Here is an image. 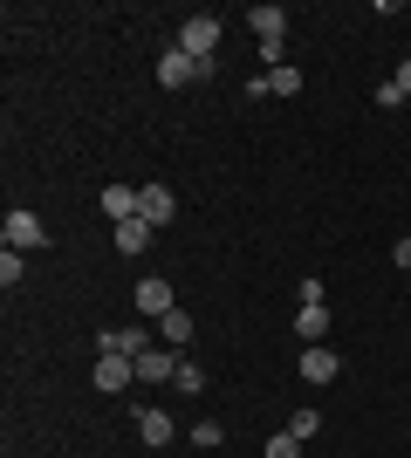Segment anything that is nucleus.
I'll use <instances>...</instances> for the list:
<instances>
[{
	"label": "nucleus",
	"instance_id": "f257e3e1",
	"mask_svg": "<svg viewBox=\"0 0 411 458\" xmlns=\"http://www.w3.org/2000/svg\"><path fill=\"white\" fill-rule=\"evenodd\" d=\"M206 76H219V62H193L178 41L158 55V82H165V89H185V82H206Z\"/></svg>",
	"mask_w": 411,
	"mask_h": 458
},
{
	"label": "nucleus",
	"instance_id": "f03ea898",
	"mask_svg": "<svg viewBox=\"0 0 411 458\" xmlns=\"http://www.w3.org/2000/svg\"><path fill=\"white\" fill-rule=\"evenodd\" d=\"M178 48L193 62H213V48H219V14H193V21H178Z\"/></svg>",
	"mask_w": 411,
	"mask_h": 458
},
{
	"label": "nucleus",
	"instance_id": "7ed1b4c3",
	"mask_svg": "<svg viewBox=\"0 0 411 458\" xmlns=\"http://www.w3.org/2000/svg\"><path fill=\"white\" fill-rule=\"evenodd\" d=\"M137 199H144L137 219H151V226H172V219H178V191L172 185H137Z\"/></svg>",
	"mask_w": 411,
	"mask_h": 458
},
{
	"label": "nucleus",
	"instance_id": "20e7f679",
	"mask_svg": "<svg viewBox=\"0 0 411 458\" xmlns=\"http://www.w3.org/2000/svg\"><path fill=\"white\" fill-rule=\"evenodd\" d=\"M7 247H14V253H28V247H48V233H41V219H35V212H7Z\"/></svg>",
	"mask_w": 411,
	"mask_h": 458
},
{
	"label": "nucleus",
	"instance_id": "39448f33",
	"mask_svg": "<svg viewBox=\"0 0 411 458\" xmlns=\"http://www.w3.org/2000/svg\"><path fill=\"white\" fill-rule=\"evenodd\" d=\"M124 383H137V356H97V390L117 397Z\"/></svg>",
	"mask_w": 411,
	"mask_h": 458
},
{
	"label": "nucleus",
	"instance_id": "423d86ee",
	"mask_svg": "<svg viewBox=\"0 0 411 458\" xmlns=\"http://www.w3.org/2000/svg\"><path fill=\"white\" fill-rule=\"evenodd\" d=\"M97 349H103V356H144V349H151V335H144V328H103Z\"/></svg>",
	"mask_w": 411,
	"mask_h": 458
},
{
	"label": "nucleus",
	"instance_id": "0eeeda50",
	"mask_svg": "<svg viewBox=\"0 0 411 458\" xmlns=\"http://www.w3.org/2000/svg\"><path fill=\"white\" fill-rule=\"evenodd\" d=\"M336 377H343L336 349H302V383H336Z\"/></svg>",
	"mask_w": 411,
	"mask_h": 458
},
{
	"label": "nucleus",
	"instance_id": "6e6552de",
	"mask_svg": "<svg viewBox=\"0 0 411 458\" xmlns=\"http://www.w3.org/2000/svg\"><path fill=\"white\" fill-rule=\"evenodd\" d=\"M137 308H144V315H158V322H165V315H172V281H158V274H151V281H137Z\"/></svg>",
	"mask_w": 411,
	"mask_h": 458
},
{
	"label": "nucleus",
	"instance_id": "1a4fd4ad",
	"mask_svg": "<svg viewBox=\"0 0 411 458\" xmlns=\"http://www.w3.org/2000/svg\"><path fill=\"white\" fill-rule=\"evenodd\" d=\"M172 377H178L172 349H144V356H137V383H172Z\"/></svg>",
	"mask_w": 411,
	"mask_h": 458
},
{
	"label": "nucleus",
	"instance_id": "9d476101",
	"mask_svg": "<svg viewBox=\"0 0 411 458\" xmlns=\"http://www.w3.org/2000/svg\"><path fill=\"white\" fill-rule=\"evenodd\" d=\"M137 206H144V199H137V185H103V212H110V219H137Z\"/></svg>",
	"mask_w": 411,
	"mask_h": 458
},
{
	"label": "nucleus",
	"instance_id": "9b49d317",
	"mask_svg": "<svg viewBox=\"0 0 411 458\" xmlns=\"http://www.w3.org/2000/svg\"><path fill=\"white\" fill-rule=\"evenodd\" d=\"M151 240H158V226H151V219H124V226H117V253H131V260H137L144 247H151Z\"/></svg>",
	"mask_w": 411,
	"mask_h": 458
},
{
	"label": "nucleus",
	"instance_id": "f8f14e48",
	"mask_svg": "<svg viewBox=\"0 0 411 458\" xmlns=\"http://www.w3.org/2000/svg\"><path fill=\"white\" fill-rule=\"evenodd\" d=\"M247 21H254V35H261V41H281V35H288V14H281L274 0H261V7H254Z\"/></svg>",
	"mask_w": 411,
	"mask_h": 458
},
{
	"label": "nucleus",
	"instance_id": "ddd939ff",
	"mask_svg": "<svg viewBox=\"0 0 411 458\" xmlns=\"http://www.w3.org/2000/svg\"><path fill=\"white\" fill-rule=\"evenodd\" d=\"M172 431H178V424L165 418V411H137V438H144V445H172Z\"/></svg>",
	"mask_w": 411,
	"mask_h": 458
},
{
	"label": "nucleus",
	"instance_id": "4468645a",
	"mask_svg": "<svg viewBox=\"0 0 411 458\" xmlns=\"http://www.w3.org/2000/svg\"><path fill=\"white\" fill-rule=\"evenodd\" d=\"M295 335H302V343H322V335H330V308H295Z\"/></svg>",
	"mask_w": 411,
	"mask_h": 458
},
{
	"label": "nucleus",
	"instance_id": "2eb2a0df",
	"mask_svg": "<svg viewBox=\"0 0 411 458\" xmlns=\"http://www.w3.org/2000/svg\"><path fill=\"white\" fill-rule=\"evenodd\" d=\"M158 335H165V349H185V343H193V315H185V308H172V315L158 322Z\"/></svg>",
	"mask_w": 411,
	"mask_h": 458
},
{
	"label": "nucleus",
	"instance_id": "dca6fc26",
	"mask_svg": "<svg viewBox=\"0 0 411 458\" xmlns=\"http://www.w3.org/2000/svg\"><path fill=\"white\" fill-rule=\"evenodd\" d=\"M172 383L185 390V397H199V390H206V369H199L193 356H178V377H172Z\"/></svg>",
	"mask_w": 411,
	"mask_h": 458
},
{
	"label": "nucleus",
	"instance_id": "f3484780",
	"mask_svg": "<svg viewBox=\"0 0 411 458\" xmlns=\"http://www.w3.org/2000/svg\"><path fill=\"white\" fill-rule=\"evenodd\" d=\"M193 445H199V452H213V445H227V431H219V418H199V424H193Z\"/></svg>",
	"mask_w": 411,
	"mask_h": 458
},
{
	"label": "nucleus",
	"instance_id": "a211bd4d",
	"mask_svg": "<svg viewBox=\"0 0 411 458\" xmlns=\"http://www.w3.org/2000/svg\"><path fill=\"white\" fill-rule=\"evenodd\" d=\"M268 89H274V96H302V76L281 62V69H268Z\"/></svg>",
	"mask_w": 411,
	"mask_h": 458
},
{
	"label": "nucleus",
	"instance_id": "6ab92c4d",
	"mask_svg": "<svg viewBox=\"0 0 411 458\" xmlns=\"http://www.w3.org/2000/svg\"><path fill=\"white\" fill-rule=\"evenodd\" d=\"M261 458H302V438H295V431H274V438H268V452H261Z\"/></svg>",
	"mask_w": 411,
	"mask_h": 458
},
{
	"label": "nucleus",
	"instance_id": "aec40b11",
	"mask_svg": "<svg viewBox=\"0 0 411 458\" xmlns=\"http://www.w3.org/2000/svg\"><path fill=\"white\" fill-rule=\"evenodd\" d=\"M288 431H295V438H302V445H309V438H315V431H322V418H315L309 403H302V411H295V418H288Z\"/></svg>",
	"mask_w": 411,
	"mask_h": 458
},
{
	"label": "nucleus",
	"instance_id": "412c9836",
	"mask_svg": "<svg viewBox=\"0 0 411 458\" xmlns=\"http://www.w3.org/2000/svg\"><path fill=\"white\" fill-rule=\"evenodd\" d=\"M295 294H302V308H330V287L315 281V274H309V281H302V287H295Z\"/></svg>",
	"mask_w": 411,
	"mask_h": 458
},
{
	"label": "nucleus",
	"instance_id": "4be33fe9",
	"mask_svg": "<svg viewBox=\"0 0 411 458\" xmlns=\"http://www.w3.org/2000/svg\"><path fill=\"white\" fill-rule=\"evenodd\" d=\"M0 281H7V287H21V253H14V247L0 253Z\"/></svg>",
	"mask_w": 411,
	"mask_h": 458
},
{
	"label": "nucleus",
	"instance_id": "5701e85b",
	"mask_svg": "<svg viewBox=\"0 0 411 458\" xmlns=\"http://www.w3.org/2000/svg\"><path fill=\"white\" fill-rule=\"evenodd\" d=\"M391 260H398V267L411 274V240H398V247H391Z\"/></svg>",
	"mask_w": 411,
	"mask_h": 458
},
{
	"label": "nucleus",
	"instance_id": "b1692460",
	"mask_svg": "<svg viewBox=\"0 0 411 458\" xmlns=\"http://www.w3.org/2000/svg\"><path fill=\"white\" fill-rule=\"evenodd\" d=\"M391 82H398V89H405V96H411V55H405V62H398V76H391Z\"/></svg>",
	"mask_w": 411,
	"mask_h": 458
}]
</instances>
